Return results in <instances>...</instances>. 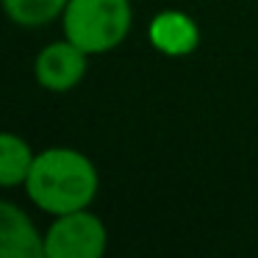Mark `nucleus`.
<instances>
[{
  "instance_id": "f257e3e1",
  "label": "nucleus",
  "mask_w": 258,
  "mask_h": 258,
  "mask_svg": "<svg viewBox=\"0 0 258 258\" xmlns=\"http://www.w3.org/2000/svg\"><path fill=\"white\" fill-rule=\"evenodd\" d=\"M97 186L100 178L92 158L75 147H47L45 153H36L25 180L31 203L53 217L89 208Z\"/></svg>"
},
{
  "instance_id": "423d86ee",
  "label": "nucleus",
  "mask_w": 258,
  "mask_h": 258,
  "mask_svg": "<svg viewBox=\"0 0 258 258\" xmlns=\"http://www.w3.org/2000/svg\"><path fill=\"white\" fill-rule=\"evenodd\" d=\"M0 255L3 258H45V236L34 228L28 214L14 203H0Z\"/></svg>"
},
{
  "instance_id": "7ed1b4c3",
  "label": "nucleus",
  "mask_w": 258,
  "mask_h": 258,
  "mask_svg": "<svg viewBox=\"0 0 258 258\" xmlns=\"http://www.w3.org/2000/svg\"><path fill=\"white\" fill-rule=\"evenodd\" d=\"M108 233L100 217L89 208L56 217L45 233L47 258H100L106 252Z\"/></svg>"
},
{
  "instance_id": "6e6552de",
  "label": "nucleus",
  "mask_w": 258,
  "mask_h": 258,
  "mask_svg": "<svg viewBox=\"0 0 258 258\" xmlns=\"http://www.w3.org/2000/svg\"><path fill=\"white\" fill-rule=\"evenodd\" d=\"M70 0H3L9 20L23 28H39L50 20L61 17Z\"/></svg>"
},
{
  "instance_id": "0eeeda50",
  "label": "nucleus",
  "mask_w": 258,
  "mask_h": 258,
  "mask_svg": "<svg viewBox=\"0 0 258 258\" xmlns=\"http://www.w3.org/2000/svg\"><path fill=\"white\" fill-rule=\"evenodd\" d=\"M34 150L31 145L17 134H3L0 136V183L12 189L28 180L31 167H34Z\"/></svg>"
},
{
  "instance_id": "39448f33",
  "label": "nucleus",
  "mask_w": 258,
  "mask_h": 258,
  "mask_svg": "<svg viewBox=\"0 0 258 258\" xmlns=\"http://www.w3.org/2000/svg\"><path fill=\"white\" fill-rule=\"evenodd\" d=\"M147 39L156 47L158 53L172 58H183L189 53L197 50L200 45V25L189 17L186 12H158L150 20V28H147Z\"/></svg>"
},
{
  "instance_id": "f03ea898",
  "label": "nucleus",
  "mask_w": 258,
  "mask_h": 258,
  "mask_svg": "<svg viewBox=\"0 0 258 258\" xmlns=\"http://www.w3.org/2000/svg\"><path fill=\"white\" fill-rule=\"evenodd\" d=\"M64 36L89 56L122 45L134 25L131 0H70L61 14Z\"/></svg>"
},
{
  "instance_id": "20e7f679",
  "label": "nucleus",
  "mask_w": 258,
  "mask_h": 258,
  "mask_svg": "<svg viewBox=\"0 0 258 258\" xmlns=\"http://www.w3.org/2000/svg\"><path fill=\"white\" fill-rule=\"evenodd\" d=\"M89 70V53L75 42L61 39L42 47L34 61L36 84L47 92H70L84 81Z\"/></svg>"
}]
</instances>
